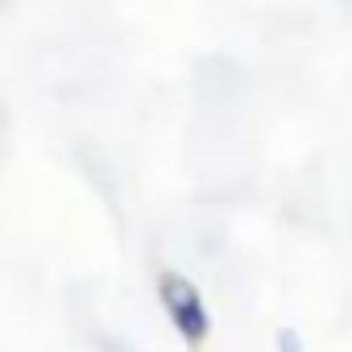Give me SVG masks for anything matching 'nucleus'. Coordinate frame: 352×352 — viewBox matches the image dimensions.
I'll use <instances>...</instances> for the list:
<instances>
[{
	"mask_svg": "<svg viewBox=\"0 0 352 352\" xmlns=\"http://www.w3.org/2000/svg\"><path fill=\"white\" fill-rule=\"evenodd\" d=\"M157 298H162V311H166L174 336L183 340V348L199 352V348L208 344V336H212V311H208L199 286H195L191 278H183V274L166 270V274L157 278Z\"/></svg>",
	"mask_w": 352,
	"mask_h": 352,
	"instance_id": "nucleus-1",
	"label": "nucleus"
},
{
	"mask_svg": "<svg viewBox=\"0 0 352 352\" xmlns=\"http://www.w3.org/2000/svg\"><path fill=\"white\" fill-rule=\"evenodd\" d=\"M278 352H302V336L294 327H282L278 331Z\"/></svg>",
	"mask_w": 352,
	"mask_h": 352,
	"instance_id": "nucleus-2",
	"label": "nucleus"
}]
</instances>
